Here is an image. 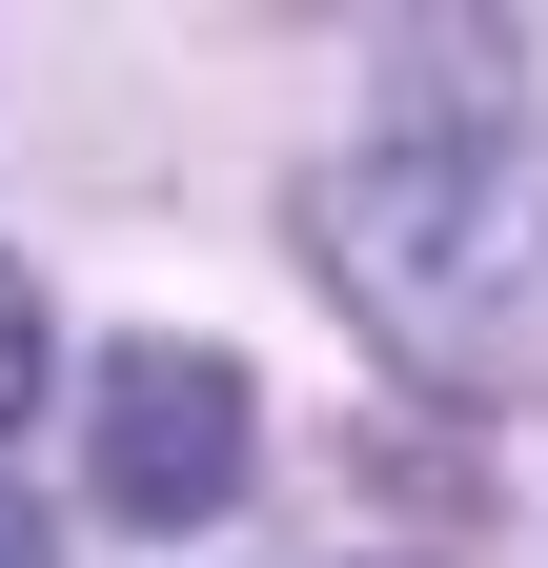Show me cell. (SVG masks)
Wrapping results in <instances>:
<instances>
[{
	"label": "cell",
	"instance_id": "5b68a950",
	"mask_svg": "<svg viewBox=\"0 0 548 568\" xmlns=\"http://www.w3.org/2000/svg\"><path fill=\"white\" fill-rule=\"evenodd\" d=\"M0 568H61V528H41V487L0 467Z\"/></svg>",
	"mask_w": 548,
	"mask_h": 568
},
{
	"label": "cell",
	"instance_id": "277c9868",
	"mask_svg": "<svg viewBox=\"0 0 548 568\" xmlns=\"http://www.w3.org/2000/svg\"><path fill=\"white\" fill-rule=\"evenodd\" d=\"M61 386V305H41V264L0 244V447H21V406Z\"/></svg>",
	"mask_w": 548,
	"mask_h": 568
},
{
	"label": "cell",
	"instance_id": "7a4b0ae2",
	"mask_svg": "<svg viewBox=\"0 0 548 568\" xmlns=\"http://www.w3.org/2000/svg\"><path fill=\"white\" fill-rule=\"evenodd\" d=\"M244 467H264V386H244V345H183V325H122L102 366H82V487H102V528H224L244 508Z\"/></svg>",
	"mask_w": 548,
	"mask_h": 568
},
{
	"label": "cell",
	"instance_id": "6da1fadb",
	"mask_svg": "<svg viewBox=\"0 0 548 568\" xmlns=\"http://www.w3.org/2000/svg\"><path fill=\"white\" fill-rule=\"evenodd\" d=\"M285 224L427 406H548V142H346Z\"/></svg>",
	"mask_w": 548,
	"mask_h": 568
},
{
	"label": "cell",
	"instance_id": "3957f363",
	"mask_svg": "<svg viewBox=\"0 0 548 568\" xmlns=\"http://www.w3.org/2000/svg\"><path fill=\"white\" fill-rule=\"evenodd\" d=\"M386 142H528V21H386Z\"/></svg>",
	"mask_w": 548,
	"mask_h": 568
}]
</instances>
